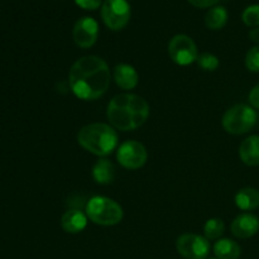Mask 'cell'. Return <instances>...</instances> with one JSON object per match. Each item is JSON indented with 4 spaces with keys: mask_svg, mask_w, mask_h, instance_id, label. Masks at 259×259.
<instances>
[{
    "mask_svg": "<svg viewBox=\"0 0 259 259\" xmlns=\"http://www.w3.org/2000/svg\"><path fill=\"white\" fill-rule=\"evenodd\" d=\"M110 70L105 61L98 56H83L70 68L68 83L76 98L93 101L101 98L110 86Z\"/></svg>",
    "mask_w": 259,
    "mask_h": 259,
    "instance_id": "cell-1",
    "label": "cell"
},
{
    "mask_svg": "<svg viewBox=\"0 0 259 259\" xmlns=\"http://www.w3.org/2000/svg\"><path fill=\"white\" fill-rule=\"evenodd\" d=\"M151 109L148 103L136 94H119L106 108V118L114 129L120 132L136 131L148 119Z\"/></svg>",
    "mask_w": 259,
    "mask_h": 259,
    "instance_id": "cell-2",
    "label": "cell"
},
{
    "mask_svg": "<svg viewBox=\"0 0 259 259\" xmlns=\"http://www.w3.org/2000/svg\"><path fill=\"white\" fill-rule=\"evenodd\" d=\"M77 143L95 156L106 157L118 149L119 136L110 124L91 123L78 131Z\"/></svg>",
    "mask_w": 259,
    "mask_h": 259,
    "instance_id": "cell-3",
    "label": "cell"
},
{
    "mask_svg": "<svg viewBox=\"0 0 259 259\" xmlns=\"http://www.w3.org/2000/svg\"><path fill=\"white\" fill-rule=\"evenodd\" d=\"M86 215L94 224L101 227H113L123 220V207L113 199L105 196H94L86 204Z\"/></svg>",
    "mask_w": 259,
    "mask_h": 259,
    "instance_id": "cell-4",
    "label": "cell"
},
{
    "mask_svg": "<svg viewBox=\"0 0 259 259\" xmlns=\"http://www.w3.org/2000/svg\"><path fill=\"white\" fill-rule=\"evenodd\" d=\"M222 123L227 133L242 136L254 128L257 123V113L250 105L237 104L225 111Z\"/></svg>",
    "mask_w": 259,
    "mask_h": 259,
    "instance_id": "cell-5",
    "label": "cell"
},
{
    "mask_svg": "<svg viewBox=\"0 0 259 259\" xmlns=\"http://www.w3.org/2000/svg\"><path fill=\"white\" fill-rule=\"evenodd\" d=\"M132 10L126 0H105L101 5V18L109 29L121 30L131 20Z\"/></svg>",
    "mask_w": 259,
    "mask_h": 259,
    "instance_id": "cell-6",
    "label": "cell"
},
{
    "mask_svg": "<svg viewBox=\"0 0 259 259\" xmlns=\"http://www.w3.org/2000/svg\"><path fill=\"white\" fill-rule=\"evenodd\" d=\"M168 55L179 66H189L196 62L199 57L196 43L186 34H177L169 40Z\"/></svg>",
    "mask_w": 259,
    "mask_h": 259,
    "instance_id": "cell-7",
    "label": "cell"
},
{
    "mask_svg": "<svg viewBox=\"0 0 259 259\" xmlns=\"http://www.w3.org/2000/svg\"><path fill=\"white\" fill-rule=\"evenodd\" d=\"M176 248L185 259H206L210 253V242L199 234L186 233L177 238Z\"/></svg>",
    "mask_w": 259,
    "mask_h": 259,
    "instance_id": "cell-8",
    "label": "cell"
},
{
    "mask_svg": "<svg viewBox=\"0 0 259 259\" xmlns=\"http://www.w3.org/2000/svg\"><path fill=\"white\" fill-rule=\"evenodd\" d=\"M116 159L124 168L138 169L146 164L148 153L141 142L126 141L116 149Z\"/></svg>",
    "mask_w": 259,
    "mask_h": 259,
    "instance_id": "cell-9",
    "label": "cell"
},
{
    "mask_svg": "<svg viewBox=\"0 0 259 259\" xmlns=\"http://www.w3.org/2000/svg\"><path fill=\"white\" fill-rule=\"evenodd\" d=\"M72 37L76 46L80 48H90L99 37V24L94 18L83 17L73 25Z\"/></svg>",
    "mask_w": 259,
    "mask_h": 259,
    "instance_id": "cell-10",
    "label": "cell"
},
{
    "mask_svg": "<svg viewBox=\"0 0 259 259\" xmlns=\"http://www.w3.org/2000/svg\"><path fill=\"white\" fill-rule=\"evenodd\" d=\"M230 230H232L233 235L239 239L252 238L259 232V219L255 215L249 214V212L240 214L233 220Z\"/></svg>",
    "mask_w": 259,
    "mask_h": 259,
    "instance_id": "cell-11",
    "label": "cell"
},
{
    "mask_svg": "<svg viewBox=\"0 0 259 259\" xmlns=\"http://www.w3.org/2000/svg\"><path fill=\"white\" fill-rule=\"evenodd\" d=\"M114 81L123 90H133L139 82V75L136 68L128 63H119L113 72Z\"/></svg>",
    "mask_w": 259,
    "mask_h": 259,
    "instance_id": "cell-12",
    "label": "cell"
},
{
    "mask_svg": "<svg viewBox=\"0 0 259 259\" xmlns=\"http://www.w3.org/2000/svg\"><path fill=\"white\" fill-rule=\"evenodd\" d=\"M88 215L78 209H70L61 218V227L68 234H78L88 227Z\"/></svg>",
    "mask_w": 259,
    "mask_h": 259,
    "instance_id": "cell-13",
    "label": "cell"
},
{
    "mask_svg": "<svg viewBox=\"0 0 259 259\" xmlns=\"http://www.w3.org/2000/svg\"><path fill=\"white\" fill-rule=\"evenodd\" d=\"M239 157L247 166H259V136H250L242 142Z\"/></svg>",
    "mask_w": 259,
    "mask_h": 259,
    "instance_id": "cell-14",
    "label": "cell"
},
{
    "mask_svg": "<svg viewBox=\"0 0 259 259\" xmlns=\"http://www.w3.org/2000/svg\"><path fill=\"white\" fill-rule=\"evenodd\" d=\"M115 166L106 158H100L93 167V179L99 185H109L115 179Z\"/></svg>",
    "mask_w": 259,
    "mask_h": 259,
    "instance_id": "cell-15",
    "label": "cell"
},
{
    "mask_svg": "<svg viewBox=\"0 0 259 259\" xmlns=\"http://www.w3.org/2000/svg\"><path fill=\"white\" fill-rule=\"evenodd\" d=\"M235 205L243 211H252L259 207V191L253 187H244L235 195Z\"/></svg>",
    "mask_w": 259,
    "mask_h": 259,
    "instance_id": "cell-16",
    "label": "cell"
},
{
    "mask_svg": "<svg viewBox=\"0 0 259 259\" xmlns=\"http://www.w3.org/2000/svg\"><path fill=\"white\" fill-rule=\"evenodd\" d=\"M240 249L239 244L232 239H219L214 245V254L218 259H239Z\"/></svg>",
    "mask_w": 259,
    "mask_h": 259,
    "instance_id": "cell-17",
    "label": "cell"
},
{
    "mask_svg": "<svg viewBox=\"0 0 259 259\" xmlns=\"http://www.w3.org/2000/svg\"><path fill=\"white\" fill-rule=\"evenodd\" d=\"M228 22V10L224 7H212L205 15V24L209 29L219 30Z\"/></svg>",
    "mask_w": 259,
    "mask_h": 259,
    "instance_id": "cell-18",
    "label": "cell"
},
{
    "mask_svg": "<svg viewBox=\"0 0 259 259\" xmlns=\"http://www.w3.org/2000/svg\"><path fill=\"white\" fill-rule=\"evenodd\" d=\"M225 225L224 222L222 219H209L204 225V234L205 238L209 240H217L222 238V235L224 234Z\"/></svg>",
    "mask_w": 259,
    "mask_h": 259,
    "instance_id": "cell-19",
    "label": "cell"
},
{
    "mask_svg": "<svg viewBox=\"0 0 259 259\" xmlns=\"http://www.w3.org/2000/svg\"><path fill=\"white\" fill-rule=\"evenodd\" d=\"M196 63L201 70L206 71V72H214V71H217L218 67H219L220 61L219 58L215 55H212V53L205 52L199 55Z\"/></svg>",
    "mask_w": 259,
    "mask_h": 259,
    "instance_id": "cell-20",
    "label": "cell"
},
{
    "mask_svg": "<svg viewBox=\"0 0 259 259\" xmlns=\"http://www.w3.org/2000/svg\"><path fill=\"white\" fill-rule=\"evenodd\" d=\"M242 19L248 27H259V4L248 7L243 12Z\"/></svg>",
    "mask_w": 259,
    "mask_h": 259,
    "instance_id": "cell-21",
    "label": "cell"
},
{
    "mask_svg": "<svg viewBox=\"0 0 259 259\" xmlns=\"http://www.w3.org/2000/svg\"><path fill=\"white\" fill-rule=\"evenodd\" d=\"M245 66L250 72H259V45L248 51L245 56Z\"/></svg>",
    "mask_w": 259,
    "mask_h": 259,
    "instance_id": "cell-22",
    "label": "cell"
},
{
    "mask_svg": "<svg viewBox=\"0 0 259 259\" xmlns=\"http://www.w3.org/2000/svg\"><path fill=\"white\" fill-rule=\"evenodd\" d=\"M75 3L77 7L85 10H95L103 5V0H75Z\"/></svg>",
    "mask_w": 259,
    "mask_h": 259,
    "instance_id": "cell-23",
    "label": "cell"
},
{
    "mask_svg": "<svg viewBox=\"0 0 259 259\" xmlns=\"http://www.w3.org/2000/svg\"><path fill=\"white\" fill-rule=\"evenodd\" d=\"M248 100H249V104L252 108L259 109V83L250 90Z\"/></svg>",
    "mask_w": 259,
    "mask_h": 259,
    "instance_id": "cell-24",
    "label": "cell"
},
{
    "mask_svg": "<svg viewBox=\"0 0 259 259\" xmlns=\"http://www.w3.org/2000/svg\"><path fill=\"white\" fill-rule=\"evenodd\" d=\"M189 3L194 7L200 8V9H205V8H211L215 4L219 3V0H189Z\"/></svg>",
    "mask_w": 259,
    "mask_h": 259,
    "instance_id": "cell-25",
    "label": "cell"
},
{
    "mask_svg": "<svg viewBox=\"0 0 259 259\" xmlns=\"http://www.w3.org/2000/svg\"><path fill=\"white\" fill-rule=\"evenodd\" d=\"M249 38H250V40H253L254 43H257V46L259 45V27L253 28V29L250 30Z\"/></svg>",
    "mask_w": 259,
    "mask_h": 259,
    "instance_id": "cell-26",
    "label": "cell"
},
{
    "mask_svg": "<svg viewBox=\"0 0 259 259\" xmlns=\"http://www.w3.org/2000/svg\"><path fill=\"white\" fill-rule=\"evenodd\" d=\"M210 259H218V258H210Z\"/></svg>",
    "mask_w": 259,
    "mask_h": 259,
    "instance_id": "cell-27",
    "label": "cell"
}]
</instances>
